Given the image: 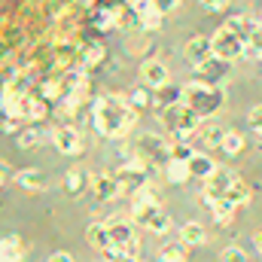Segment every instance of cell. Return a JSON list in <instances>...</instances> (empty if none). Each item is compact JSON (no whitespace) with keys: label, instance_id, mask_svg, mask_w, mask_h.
<instances>
[{"label":"cell","instance_id":"34","mask_svg":"<svg viewBox=\"0 0 262 262\" xmlns=\"http://www.w3.org/2000/svg\"><path fill=\"white\" fill-rule=\"evenodd\" d=\"M101 55H104V52H101V46H92V49L85 52V58H82V67H85V70H92V67L101 61Z\"/></svg>","mask_w":262,"mask_h":262},{"label":"cell","instance_id":"12","mask_svg":"<svg viewBox=\"0 0 262 262\" xmlns=\"http://www.w3.org/2000/svg\"><path fill=\"white\" fill-rule=\"evenodd\" d=\"M183 55L192 67H201L204 61L213 58V49H210V37H192L186 46H183Z\"/></svg>","mask_w":262,"mask_h":262},{"label":"cell","instance_id":"33","mask_svg":"<svg viewBox=\"0 0 262 262\" xmlns=\"http://www.w3.org/2000/svg\"><path fill=\"white\" fill-rule=\"evenodd\" d=\"M192 152H195V149H189L186 143H174V146H171V152H168V159H180V162H189V159H192Z\"/></svg>","mask_w":262,"mask_h":262},{"label":"cell","instance_id":"31","mask_svg":"<svg viewBox=\"0 0 262 262\" xmlns=\"http://www.w3.org/2000/svg\"><path fill=\"white\" fill-rule=\"evenodd\" d=\"M128 104L134 107V110H143V107H149L152 104V98H149V89L143 85V89H134L128 95Z\"/></svg>","mask_w":262,"mask_h":262},{"label":"cell","instance_id":"23","mask_svg":"<svg viewBox=\"0 0 262 262\" xmlns=\"http://www.w3.org/2000/svg\"><path fill=\"white\" fill-rule=\"evenodd\" d=\"M85 186H89V174H85L82 168H70L67 177H64V189L70 192V195H79Z\"/></svg>","mask_w":262,"mask_h":262},{"label":"cell","instance_id":"4","mask_svg":"<svg viewBox=\"0 0 262 262\" xmlns=\"http://www.w3.org/2000/svg\"><path fill=\"white\" fill-rule=\"evenodd\" d=\"M107 226V235H110V250H119V253H128V256H137V226L131 223L128 216H110L104 220Z\"/></svg>","mask_w":262,"mask_h":262},{"label":"cell","instance_id":"11","mask_svg":"<svg viewBox=\"0 0 262 262\" xmlns=\"http://www.w3.org/2000/svg\"><path fill=\"white\" fill-rule=\"evenodd\" d=\"M140 76H143V85L146 89H165L171 79H168V67L162 64V61H156V58H149V61H143L140 64Z\"/></svg>","mask_w":262,"mask_h":262},{"label":"cell","instance_id":"28","mask_svg":"<svg viewBox=\"0 0 262 262\" xmlns=\"http://www.w3.org/2000/svg\"><path fill=\"white\" fill-rule=\"evenodd\" d=\"M186 244H180V241H174V244H165L162 247V253H159V259L162 262H186Z\"/></svg>","mask_w":262,"mask_h":262},{"label":"cell","instance_id":"41","mask_svg":"<svg viewBox=\"0 0 262 262\" xmlns=\"http://www.w3.org/2000/svg\"><path fill=\"white\" fill-rule=\"evenodd\" d=\"M46 262H73V256L70 253H55V256H49Z\"/></svg>","mask_w":262,"mask_h":262},{"label":"cell","instance_id":"9","mask_svg":"<svg viewBox=\"0 0 262 262\" xmlns=\"http://www.w3.org/2000/svg\"><path fill=\"white\" fill-rule=\"evenodd\" d=\"M89 186H92V195L98 198V201H113V198L122 192V189H119V180H116V174H113V171L92 174Z\"/></svg>","mask_w":262,"mask_h":262},{"label":"cell","instance_id":"38","mask_svg":"<svg viewBox=\"0 0 262 262\" xmlns=\"http://www.w3.org/2000/svg\"><path fill=\"white\" fill-rule=\"evenodd\" d=\"M204 137H207V143H210V146H220V137H223V131L216 128V125H207V128H204Z\"/></svg>","mask_w":262,"mask_h":262},{"label":"cell","instance_id":"21","mask_svg":"<svg viewBox=\"0 0 262 262\" xmlns=\"http://www.w3.org/2000/svg\"><path fill=\"white\" fill-rule=\"evenodd\" d=\"M21 241L15 235L9 238H0V262H21Z\"/></svg>","mask_w":262,"mask_h":262},{"label":"cell","instance_id":"15","mask_svg":"<svg viewBox=\"0 0 262 262\" xmlns=\"http://www.w3.org/2000/svg\"><path fill=\"white\" fill-rule=\"evenodd\" d=\"M189 168V177H198V180H207L213 171H216V162L207 156V152H192V159L186 162Z\"/></svg>","mask_w":262,"mask_h":262},{"label":"cell","instance_id":"24","mask_svg":"<svg viewBox=\"0 0 262 262\" xmlns=\"http://www.w3.org/2000/svg\"><path fill=\"white\" fill-rule=\"evenodd\" d=\"M165 177H168V183H186V180H189V168H186V162H180V159H168V162H165Z\"/></svg>","mask_w":262,"mask_h":262},{"label":"cell","instance_id":"25","mask_svg":"<svg viewBox=\"0 0 262 262\" xmlns=\"http://www.w3.org/2000/svg\"><path fill=\"white\" fill-rule=\"evenodd\" d=\"M226 201H232L235 207H244V204L250 201V186H247V183L238 177V180L229 186V192H226Z\"/></svg>","mask_w":262,"mask_h":262},{"label":"cell","instance_id":"1","mask_svg":"<svg viewBox=\"0 0 262 262\" xmlns=\"http://www.w3.org/2000/svg\"><path fill=\"white\" fill-rule=\"evenodd\" d=\"M92 122H95L98 134H104V137H122L137 125V110L128 104V98L101 95L92 104Z\"/></svg>","mask_w":262,"mask_h":262},{"label":"cell","instance_id":"19","mask_svg":"<svg viewBox=\"0 0 262 262\" xmlns=\"http://www.w3.org/2000/svg\"><path fill=\"white\" fill-rule=\"evenodd\" d=\"M46 113H49V107H46V101L43 98H34V95H25V119L28 122H43L46 119Z\"/></svg>","mask_w":262,"mask_h":262},{"label":"cell","instance_id":"20","mask_svg":"<svg viewBox=\"0 0 262 262\" xmlns=\"http://www.w3.org/2000/svg\"><path fill=\"white\" fill-rule=\"evenodd\" d=\"M226 61H220V58H210V61H204L201 67H195L198 73H201V79L204 82H213V85H220V79H223V73H226Z\"/></svg>","mask_w":262,"mask_h":262},{"label":"cell","instance_id":"40","mask_svg":"<svg viewBox=\"0 0 262 262\" xmlns=\"http://www.w3.org/2000/svg\"><path fill=\"white\" fill-rule=\"evenodd\" d=\"M9 177H12V171H9V165H6V162L0 159V189H3L6 183H9Z\"/></svg>","mask_w":262,"mask_h":262},{"label":"cell","instance_id":"10","mask_svg":"<svg viewBox=\"0 0 262 262\" xmlns=\"http://www.w3.org/2000/svg\"><path fill=\"white\" fill-rule=\"evenodd\" d=\"M52 143H55V149L64 152V156L82 152V134L73 128V125H58V128L52 131Z\"/></svg>","mask_w":262,"mask_h":262},{"label":"cell","instance_id":"39","mask_svg":"<svg viewBox=\"0 0 262 262\" xmlns=\"http://www.w3.org/2000/svg\"><path fill=\"white\" fill-rule=\"evenodd\" d=\"M201 6H204L207 12H223V9L229 6V0H201Z\"/></svg>","mask_w":262,"mask_h":262},{"label":"cell","instance_id":"37","mask_svg":"<svg viewBox=\"0 0 262 262\" xmlns=\"http://www.w3.org/2000/svg\"><path fill=\"white\" fill-rule=\"evenodd\" d=\"M104 262H137V256L119 253V250H107V253H104Z\"/></svg>","mask_w":262,"mask_h":262},{"label":"cell","instance_id":"17","mask_svg":"<svg viewBox=\"0 0 262 262\" xmlns=\"http://www.w3.org/2000/svg\"><path fill=\"white\" fill-rule=\"evenodd\" d=\"M85 241H89V247H95L98 253H107V250H110L107 226H104V223H92V226L85 229Z\"/></svg>","mask_w":262,"mask_h":262},{"label":"cell","instance_id":"22","mask_svg":"<svg viewBox=\"0 0 262 262\" xmlns=\"http://www.w3.org/2000/svg\"><path fill=\"white\" fill-rule=\"evenodd\" d=\"M216 149H223L226 156H238V152L244 149V134H241V131H223Z\"/></svg>","mask_w":262,"mask_h":262},{"label":"cell","instance_id":"18","mask_svg":"<svg viewBox=\"0 0 262 262\" xmlns=\"http://www.w3.org/2000/svg\"><path fill=\"white\" fill-rule=\"evenodd\" d=\"M204 241H207V232H204L201 223H183V226H180V244L198 247V244H204Z\"/></svg>","mask_w":262,"mask_h":262},{"label":"cell","instance_id":"7","mask_svg":"<svg viewBox=\"0 0 262 262\" xmlns=\"http://www.w3.org/2000/svg\"><path fill=\"white\" fill-rule=\"evenodd\" d=\"M238 180V174L235 171H229V168H220L216 165V171L204 180V192H201V204H207V207H213V201H220V198H226L229 192V186Z\"/></svg>","mask_w":262,"mask_h":262},{"label":"cell","instance_id":"30","mask_svg":"<svg viewBox=\"0 0 262 262\" xmlns=\"http://www.w3.org/2000/svg\"><path fill=\"white\" fill-rule=\"evenodd\" d=\"M159 92H162V98H156V110H165V107H171V104L180 101V89H171V82L165 89H159Z\"/></svg>","mask_w":262,"mask_h":262},{"label":"cell","instance_id":"16","mask_svg":"<svg viewBox=\"0 0 262 262\" xmlns=\"http://www.w3.org/2000/svg\"><path fill=\"white\" fill-rule=\"evenodd\" d=\"M244 55L247 58H262V21L253 18L250 31L244 34Z\"/></svg>","mask_w":262,"mask_h":262},{"label":"cell","instance_id":"27","mask_svg":"<svg viewBox=\"0 0 262 262\" xmlns=\"http://www.w3.org/2000/svg\"><path fill=\"white\" fill-rule=\"evenodd\" d=\"M210 210H213V220H216V223H223V226H229L238 207H235L232 201H226V198H220V201H213V207H210Z\"/></svg>","mask_w":262,"mask_h":262},{"label":"cell","instance_id":"35","mask_svg":"<svg viewBox=\"0 0 262 262\" xmlns=\"http://www.w3.org/2000/svg\"><path fill=\"white\" fill-rule=\"evenodd\" d=\"M247 122H250V125H253V131L262 137V104H259V107H253V110L247 113Z\"/></svg>","mask_w":262,"mask_h":262},{"label":"cell","instance_id":"13","mask_svg":"<svg viewBox=\"0 0 262 262\" xmlns=\"http://www.w3.org/2000/svg\"><path fill=\"white\" fill-rule=\"evenodd\" d=\"M137 149H140V156H146V159H162V156L171 152V143H168L165 137H159V134H140V137H137Z\"/></svg>","mask_w":262,"mask_h":262},{"label":"cell","instance_id":"29","mask_svg":"<svg viewBox=\"0 0 262 262\" xmlns=\"http://www.w3.org/2000/svg\"><path fill=\"white\" fill-rule=\"evenodd\" d=\"M43 143V134L37 125H28L25 131H18V146L21 149H34V146H40Z\"/></svg>","mask_w":262,"mask_h":262},{"label":"cell","instance_id":"36","mask_svg":"<svg viewBox=\"0 0 262 262\" xmlns=\"http://www.w3.org/2000/svg\"><path fill=\"white\" fill-rule=\"evenodd\" d=\"M149 3H152L162 15H168V12H174V9H177V3H180V0H149Z\"/></svg>","mask_w":262,"mask_h":262},{"label":"cell","instance_id":"2","mask_svg":"<svg viewBox=\"0 0 262 262\" xmlns=\"http://www.w3.org/2000/svg\"><path fill=\"white\" fill-rule=\"evenodd\" d=\"M180 101L195 113L198 119H210L223 107L226 92H223V85H213V82H204V79H192V82H186L180 89Z\"/></svg>","mask_w":262,"mask_h":262},{"label":"cell","instance_id":"32","mask_svg":"<svg viewBox=\"0 0 262 262\" xmlns=\"http://www.w3.org/2000/svg\"><path fill=\"white\" fill-rule=\"evenodd\" d=\"M220 262H247V253H244L241 247H235V244H232V247H226V250H223Z\"/></svg>","mask_w":262,"mask_h":262},{"label":"cell","instance_id":"8","mask_svg":"<svg viewBox=\"0 0 262 262\" xmlns=\"http://www.w3.org/2000/svg\"><path fill=\"white\" fill-rule=\"evenodd\" d=\"M116 180H119V189H122V192L137 195V192H143V189H146L149 174L143 171V165H140V162H128V165H122V168L116 171Z\"/></svg>","mask_w":262,"mask_h":262},{"label":"cell","instance_id":"5","mask_svg":"<svg viewBox=\"0 0 262 262\" xmlns=\"http://www.w3.org/2000/svg\"><path fill=\"white\" fill-rule=\"evenodd\" d=\"M162 119H165V125L171 128V134H177V137H189V134H195L198 125H201V119H198L183 101L165 107V110H162Z\"/></svg>","mask_w":262,"mask_h":262},{"label":"cell","instance_id":"14","mask_svg":"<svg viewBox=\"0 0 262 262\" xmlns=\"http://www.w3.org/2000/svg\"><path fill=\"white\" fill-rule=\"evenodd\" d=\"M15 183H18L21 189H28V192H43V189L49 186V180H46V174H43L40 168H25V171H18V174H15Z\"/></svg>","mask_w":262,"mask_h":262},{"label":"cell","instance_id":"26","mask_svg":"<svg viewBox=\"0 0 262 262\" xmlns=\"http://www.w3.org/2000/svg\"><path fill=\"white\" fill-rule=\"evenodd\" d=\"M162 18H165V15H162V12H159L152 3H149V6H146L140 15H137V25H140L143 31H159V28H162Z\"/></svg>","mask_w":262,"mask_h":262},{"label":"cell","instance_id":"42","mask_svg":"<svg viewBox=\"0 0 262 262\" xmlns=\"http://www.w3.org/2000/svg\"><path fill=\"white\" fill-rule=\"evenodd\" d=\"M253 247H256V250L262 253V229L256 232V235H253Z\"/></svg>","mask_w":262,"mask_h":262},{"label":"cell","instance_id":"3","mask_svg":"<svg viewBox=\"0 0 262 262\" xmlns=\"http://www.w3.org/2000/svg\"><path fill=\"white\" fill-rule=\"evenodd\" d=\"M131 223L134 226H140V229H146V232H152V235H165V232H171V216L159 207V201L152 198L149 189H143V192H137L134 195V204H131Z\"/></svg>","mask_w":262,"mask_h":262},{"label":"cell","instance_id":"6","mask_svg":"<svg viewBox=\"0 0 262 262\" xmlns=\"http://www.w3.org/2000/svg\"><path fill=\"white\" fill-rule=\"evenodd\" d=\"M210 49H213V58L232 64L235 58L244 55V40H241L235 31H229V28L223 25V28H216V34L210 37Z\"/></svg>","mask_w":262,"mask_h":262}]
</instances>
